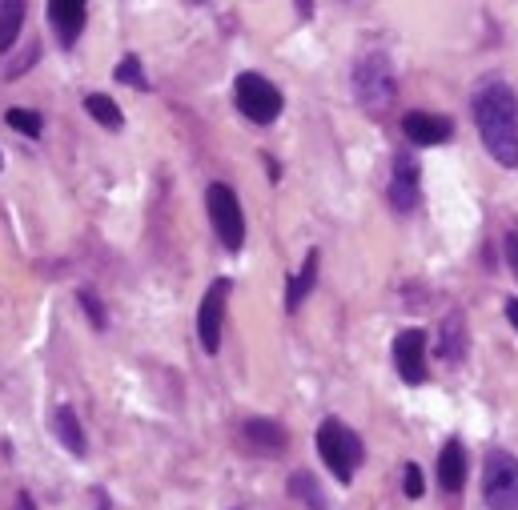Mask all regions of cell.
<instances>
[{
    "instance_id": "1",
    "label": "cell",
    "mask_w": 518,
    "mask_h": 510,
    "mask_svg": "<svg viewBox=\"0 0 518 510\" xmlns=\"http://www.w3.org/2000/svg\"><path fill=\"white\" fill-rule=\"evenodd\" d=\"M474 121L490 157L506 169H518V93L506 81H486L474 93Z\"/></svg>"
},
{
    "instance_id": "2",
    "label": "cell",
    "mask_w": 518,
    "mask_h": 510,
    "mask_svg": "<svg viewBox=\"0 0 518 510\" xmlns=\"http://www.w3.org/2000/svg\"><path fill=\"white\" fill-rule=\"evenodd\" d=\"M318 454H322V462L330 466V474H334L338 482H350L354 470H358L362 458H366L362 438H358L346 422H338V418H326V422L318 426Z\"/></svg>"
},
{
    "instance_id": "3",
    "label": "cell",
    "mask_w": 518,
    "mask_h": 510,
    "mask_svg": "<svg viewBox=\"0 0 518 510\" xmlns=\"http://www.w3.org/2000/svg\"><path fill=\"white\" fill-rule=\"evenodd\" d=\"M354 93L362 101V109L370 113H382L394 105L398 97V77H394V65L386 53H366L358 65H354Z\"/></svg>"
},
{
    "instance_id": "4",
    "label": "cell",
    "mask_w": 518,
    "mask_h": 510,
    "mask_svg": "<svg viewBox=\"0 0 518 510\" xmlns=\"http://www.w3.org/2000/svg\"><path fill=\"white\" fill-rule=\"evenodd\" d=\"M482 498L490 510H518V458L510 450H490L482 462Z\"/></svg>"
},
{
    "instance_id": "5",
    "label": "cell",
    "mask_w": 518,
    "mask_h": 510,
    "mask_svg": "<svg viewBox=\"0 0 518 510\" xmlns=\"http://www.w3.org/2000/svg\"><path fill=\"white\" fill-rule=\"evenodd\" d=\"M233 97H237V109L253 121V125H274L278 113H282V93L274 81H266L262 73H241L237 85H233Z\"/></svg>"
},
{
    "instance_id": "6",
    "label": "cell",
    "mask_w": 518,
    "mask_h": 510,
    "mask_svg": "<svg viewBox=\"0 0 518 510\" xmlns=\"http://www.w3.org/2000/svg\"><path fill=\"white\" fill-rule=\"evenodd\" d=\"M205 205H209V221H213V233L221 237V245L229 253H237L245 245V217H241V201L229 185L213 181L209 193H205Z\"/></svg>"
},
{
    "instance_id": "7",
    "label": "cell",
    "mask_w": 518,
    "mask_h": 510,
    "mask_svg": "<svg viewBox=\"0 0 518 510\" xmlns=\"http://www.w3.org/2000/svg\"><path fill=\"white\" fill-rule=\"evenodd\" d=\"M225 302H229V282H213L209 294L201 298V310H197V338L209 354H217L221 346V318H225Z\"/></svg>"
},
{
    "instance_id": "8",
    "label": "cell",
    "mask_w": 518,
    "mask_h": 510,
    "mask_svg": "<svg viewBox=\"0 0 518 510\" xmlns=\"http://www.w3.org/2000/svg\"><path fill=\"white\" fill-rule=\"evenodd\" d=\"M394 366H398L402 382H410V386L426 382V334L422 330H402L394 338Z\"/></svg>"
},
{
    "instance_id": "9",
    "label": "cell",
    "mask_w": 518,
    "mask_h": 510,
    "mask_svg": "<svg viewBox=\"0 0 518 510\" xmlns=\"http://www.w3.org/2000/svg\"><path fill=\"white\" fill-rule=\"evenodd\" d=\"M241 438H245V446H249L253 454H266V458H278V454H286V446H290L286 426H278V422H270V418H245V422H241Z\"/></svg>"
},
{
    "instance_id": "10",
    "label": "cell",
    "mask_w": 518,
    "mask_h": 510,
    "mask_svg": "<svg viewBox=\"0 0 518 510\" xmlns=\"http://www.w3.org/2000/svg\"><path fill=\"white\" fill-rule=\"evenodd\" d=\"M390 205L398 213H410L418 205V161L410 153H398L394 157V173H390V189H386Z\"/></svg>"
},
{
    "instance_id": "11",
    "label": "cell",
    "mask_w": 518,
    "mask_h": 510,
    "mask_svg": "<svg viewBox=\"0 0 518 510\" xmlns=\"http://www.w3.org/2000/svg\"><path fill=\"white\" fill-rule=\"evenodd\" d=\"M402 133L414 145H442L454 137V125H450V117H438V113H406Z\"/></svg>"
},
{
    "instance_id": "12",
    "label": "cell",
    "mask_w": 518,
    "mask_h": 510,
    "mask_svg": "<svg viewBox=\"0 0 518 510\" xmlns=\"http://www.w3.org/2000/svg\"><path fill=\"white\" fill-rule=\"evenodd\" d=\"M85 5H89V0H49V21H53L57 41L65 49H73L81 29H85Z\"/></svg>"
},
{
    "instance_id": "13",
    "label": "cell",
    "mask_w": 518,
    "mask_h": 510,
    "mask_svg": "<svg viewBox=\"0 0 518 510\" xmlns=\"http://www.w3.org/2000/svg\"><path fill=\"white\" fill-rule=\"evenodd\" d=\"M438 486L446 494H458L466 486V450H462L458 438H450L442 446V454H438Z\"/></svg>"
},
{
    "instance_id": "14",
    "label": "cell",
    "mask_w": 518,
    "mask_h": 510,
    "mask_svg": "<svg viewBox=\"0 0 518 510\" xmlns=\"http://www.w3.org/2000/svg\"><path fill=\"white\" fill-rule=\"evenodd\" d=\"M438 358L442 362H462L466 358V322L462 314H450L438 330Z\"/></svg>"
},
{
    "instance_id": "15",
    "label": "cell",
    "mask_w": 518,
    "mask_h": 510,
    "mask_svg": "<svg viewBox=\"0 0 518 510\" xmlns=\"http://www.w3.org/2000/svg\"><path fill=\"white\" fill-rule=\"evenodd\" d=\"M53 434L61 438V446L69 450V454H85V430H81V418H77V410L73 406H61L57 414H53Z\"/></svg>"
},
{
    "instance_id": "16",
    "label": "cell",
    "mask_w": 518,
    "mask_h": 510,
    "mask_svg": "<svg viewBox=\"0 0 518 510\" xmlns=\"http://www.w3.org/2000/svg\"><path fill=\"white\" fill-rule=\"evenodd\" d=\"M25 0H0V53H9L25 25Z\"/></svg>"
},
{
    "instance_id": "17",
    "label": "cell",
    "mask_w": 518,
    "mask_h": 510,
    "mask_svg": "<svg viewBox=\"0 0 518 510\" xmlns=\"http://www.w3.org/2000/svg\"><path fill=\"white\" fill-rule=\"evenodd\" d=\"M290 494H294L298 502H306L310 510H330V502H326V494H322V486H318V478H314L310 470L290 474Z\"/></svg>"
},
{
    "instance_id": "18",
    "label": "cell",
    "mask_w": 518,
    "mask_h": 510,
    "mask_svg": "<svg viewBox=\"0 0 518 510\" xmlns=\"http://www.w3.org/2000/svg\"><path fill=\"white\" fill-rule=\"evenodd\" d=\"M314 282H318V249H310V258H306V266H302V274L290 282V294H286V306L290 310H298L306 298H310V290H314Z\"/></svg>"
},
{
    "instance_id": "19",
    "label": "cell",
    "mask_w": 518,
    "mask_h": 510,
    "mask_svg": "<svg viewBox=\"0 0 518 510\" xmlns=\"http://www.w3.org/2000/svg\"><path fill=\"white\" fill-rule=\"evenodd\" d=\"M85 109H89V117H97V121H101L105 129H113V133L125 125V113H121L117 101L105 97V93H89V97H85Z\"/></svg>"
},
{
    "instance_id": "20",
    "label": "cell",
    "mask_w": 518,
    "mask_h": 510,
    "mask_svg": "<svg viewBox=\"0 0 518 510\" xmlns=\"http://www.w3.org/2000/svg\"><path fill=\"white\" fill-rule=\"evenodd\" d=\"M5 121H9L21 137H41V129H45L41 113H33V109H9V113H5Z\"/></svg>"
},
{
    "instance_id": "21",
    "label": "cell",
    "mask_w": 518,
    "mask_h": 510,
    "mask_svg": "<svg viewBox=\"0 0 518 510\" xmlns=\"http://www.w3.org/2000/svg\"><path fill=\"white\" fill-rule=\"evenodd\" d=\"M117 81L137 85V89H149V81H145V73H141V61H137V57H125V61L117 65Z\"/></svg>"
},
{
    "instance_id": "22",
    "label": "cell",
    "mask_w": 518,
    "mask_h": 510,
    "mask_svg": "<svg viewBox=\"0 0 518 510\" xmlns=\"http://www.w3.org/2000/svg\"><path fill=\"white\" fill-rule=\"evenodd\" d=\"M402 490H406V498H422V490H426V482H422V470L410 462L406 466V482H402Z\"/></svg>"
},
{
    "instance_id": "23",
    "label": "cell",
    "mask_w": 518,
    "mask_h": 510,
    "mask_svg": "<svg viewBox=\"0 0 518 510\" xmlns=\"http://www.w3.org/2000/svg\"><path fill=\"white\" fill-rule=\"evenodd\" d=\"M81 306L89 310V318H93V326L101 330V326H105V306L97 302V294H89V290H81Z\"/></svg>"
},
{
    "instance_id": "24",
    "label": "cell",
    "mask_w": 518,
    "mask_h": 510,
    "mask_svg": "<svg viewBox=\"0 0 518 510\" xmlns=\"http://www.w3.org/2000/svg\"><path fill=\"white\" fill-rule=\"evenodd\" d=\"M506 262H510V270H514V278H518V229L506 233Z\"/></svg>"
},
{
    "instance_id": "25",
    "label": "cell",
    "mask_w": 518,
    "mask_h": 510,
    "mask_svg": "<svg viewBox=\"0 0 518 510\" xmlns=\"http://www.w3.org/2000/svg\"><path fill=\"white\" fill-rule=\"evenodd\" d=\"M506 318H510V326L518 330V298H510V302H506Z\"/></svg>"
},
{
    "instance_id": "26",
    "label": "cell",
    "mask_w": 518,
    "mask_h": 510,
    "mask_svg": "<svg viewBox=\"0 0 518 510\" xmlns=\"http://www.w3.org/2000/svg\"><path fill=\"white\" fill-rule=\"evenodd\" d=\"M298 13L310 21V17H314V0H298Z\"/></svg>"
},
{
    "instance_id": "27",
    "label": "cell",
    "mask_w": 518,
    "mask_h": 510,
    "mask_svg": "<svg viewBox=\"0 0 518 510\" xmlns=\"http://www.w3.org/2000/svg\"><path fill=\"white\" fill-rule=\"evenodd\" d=\"M17 510H33V498H29V494H21V502H17Z\"/></svg>"
},
{
    "instance_id": "28",
    "label": "cell",
    "mask_w": 518,
    "mask_h": 510,
    "mask_svg": "<svg viewBox=\"0 0 518 510\" xmlns=\"http://www.w3.org/2000/svg\"><path fill=\"white\" fill-rule=\"evenodd\" d=\"M0 165H5V161H0Z\"/></svg>"
}]
</instances>
